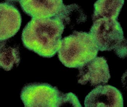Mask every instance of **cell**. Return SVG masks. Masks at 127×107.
<instances>
[{"label":"cell","instance_id":"14","mask_svg":"<svg viewBox=\"0 0 127 107\" xmlns=\"http://www.w3.org/2000/svg\"><path fill=\"white\" fill-rule=\"evenodd\" d=\"M6 0L8 2H16L18 1V0Z\"/></svg>","mask_w":127,"mask_h":107},{"label":"cell","instance_id":"2","mask_svg":"<svg viewBox=\"0 0 127 107\" xmlns=\"http://www.w3.org/2000/svg\"><path fill=\"white\" fill-rule=\"evenodd\" d=\"M98 51L89 33L75 31L62 39L58 57L66 67L79 68L96 57Z\"/></svg>","mask_w":127,"mask_h":107},{"label":"cell","instance_id":"5","mask_svg":"<svg viewBox=\"0 0 127 107\" xmlns=\"http://www.w3.org/2000/svg\"><path fill=\"white\" fill-rule=\"evenodd\" d=\"M78 69V82L82 85H104L111 78L107 61L102 56H96Z\"/></svg>","mask_w":127,"mask_h":107},{"label":"cell","instance_id":"6","mask_svg":"<svg viewBox=\"0 0 127 107\" xmlns=\"http://www.w3.org/2000/svg\"><path fill=\"white\" fill-rule=\"evenodd\" d=\"M84 105L86 107H123L124 101L118 89L104 84L91 91L86 97Z\"/></svg>","mask_w":127,"mask_h":107},{"label":"cell","instance_id":"1","mask_svg":"<svg viewBox=\"0 0 127 107\" xmlns=\"http://www.w3.org/2000/svg\"><path fill=\"white\" fill-rule=\"evenodd\" d=\"M64 28L62 22L56 17L32 18L22 31L23 44L40 56L53 57L60 49Z\"/></svg>","mask_w":127,"mask_h":107},{"label":"cell","instance_id":"8","mask_svg":"<svg viewBox=\"0 0 127 107\" xmlns=\"http://www.w3.org/2000/svg\"><path fill=\"white\" fill-rule=\"evenodd\" d=\"M22 17L19 10L9 3H0V41L13 37L20 28Z\"/></svg>","mask_w":127,"mask_h":107},{"label":"cell","instance_id":"10","mask_svg":"<svg viewBox=\"0 0 127 107\" xmlns=\"http://www.w3.org/2000/svg\"><path fill=\"white\" fill-rule=\"evenodd\" d=\"M20 61V53L17 47L7 45L5 42L0 43V68L6 71L11 70Z\"/></svg>","mask_w":127,"mask_h":107},{"label":"cell","instance_id":"3","mask_svg":"<svg viewBox=\"0 0 127 107\" xmlns=\"http://www.w3.org/2000/svg\"><path fill=\"white\" fill-rule=\"evenodd\" d=\"M93 22L89 33L99 50H114L126 41L122 27L117 20L101 18Z\"/></svg>","mask_w":127,"mask_h":107},{"label":"cell","instance_id":"9","mask_svg":"<svg viewBox=\"0 0 127 107\" xmlns=\"http://www.w3.org/2000/svg\"><path fill=\"white\" fill-rule=\"evenodd\" d=\"M124 0H97L94 5L93 21L101 18L117 20Z\"/></svg>","mask_w":127,"mask_h":107},{"label":"cell","instance_id":"12","mask_svg":"<svg viewBox=\"0 0 127 107\" xmlns=\"http://www.w3.org/2000/svg\"><path fill=\"white\" fill-rule=\"evenodd\" d=\"M64 106L81 107L82 106L77 96L73 93L70 92L63 94L61 93L57 107Z\"/></svg>","mask_w":127,"mask_h":107},{"label":"cell","instance_id":"7","mask_svg":"<svg viewBox=\"0 0 127 107\" xmlns=\"http://www.w3.org/2000/svg\"><path fill=\"white\" fill-rule=\"evenodd\" d=\"M23 11L32 18L58 15L64 5L63 0H18Z\"/></svg>","mask_w":127,"mask_h":107},{"label":"cell","instance_id":"13","mask_svg":"<svg viewBox=\"0 0 127 107\" xmlns=\"http://www.w3.org/2000/svg\"><path fill=\"white\" fill-rule=\"evenodd\" d=\"M126 42H124L115 50L114 52L120 58H125L127 55V47Z\"/></svg>","mask_w":127,"mask_h":107},{"label":"cell","instance_id":"4","mask_svg":"<svg viewBox=\"0 0 127 107\" xmlns=\"http://www.w3.org/2000/svg\"><path fill=\"white\" fill-rule=\"evenodd\" d=\"M60 93L47 83H30L23 88L20 97L25 107H57Z\"/></svg>","mask_w":127,"mask_h":107},{"label":"cell","instance_id":"11","mask_svg":"<svg viewBox=\"0 0 127 107\" xmlns=\"http://www.w3.org/2000/svg\"><path fill=\"white\" fill-rule=\"evenodd\" d=\"M56 17L62 22L64 26L66 25L73 26L80 24L87 19V17L80 7L75 4L64 5Z\"/></svg>","mask_w":127,"mask_h":107}]
</instances>
